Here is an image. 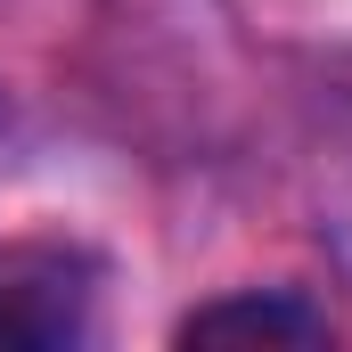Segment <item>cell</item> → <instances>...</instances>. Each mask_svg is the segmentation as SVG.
Returning <instances> with one entry per match:
<instances>
[{
  "label": "cell",
  "mask_w": 352,
  "mask_h": 352,
  "mask_svg": "<svg viewBox=\"0 0 352 352\" xmlns=\"http://www.w3.org/2000/svg\"><path fill=\"white\" fill-rule=\"evenodd\" d=\"M328 336V311H311L303 295L270 287V295H221V303H197L180 320V344H320Z\"/></svg>",
  "instance_id": "obj_2"
},
{
  "label": "cell",
  "mask_w": 352,
  "mask_h": 352,
  "mask_svg": "<svg viewBox=\"0 0 352 352\" xmlns=\"http://www.w3.org/2000/svg\"><path fill=\"white\" fill-rule=\"evenodd\" d=\"M98 254L74 238H0V352H66L98 311Z\"/></svg>",
  "instance_id": "obj_1"
}]
</instances>
